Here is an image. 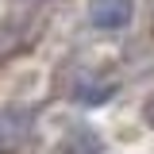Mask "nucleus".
<instances>
[{
	"label": "nucleus",
	"instance_id": "obj_1",
	"mask_svg": "<svg viewBox=\"0 0 154 154\" xmlns=\"http://www.w3.org/2000/svg\"><path fill=\"white\" fill-rule=\"evenodd\" d=\"M31 131H35V112L31 108H19V104L0 108V154L23 150L31 143Z\"/></svg>",
	"mask_w": 154,
	"mask_h": 154
},
{
	"label": "nucleus",
	"instance_id": "obj_2",
	"mask_svg": "<svg viewBox=\"0 0 154 154\" xmlns=\"http://www.w3.org/2000/svg\"><path fill=\"white\" fill-rule=\"evenodd\" d=\"M135 19V0H89V23L96 31H123Z\"/></svg>",
	"mask_w": 154,
	"mask_h": 154
},
{
	"label": "nucleus",
	"instance_id": "obj_3",
	"mask_svg": "<svg viewBox=\"0 0 154 154\" xmlns=\"http://www.w3.org/2000/svg\"><path fill=\"white\" fill-rule=\"evenodd\" d=\"M116 93H119V81H112V77H81L73 85V100H81V104H108Z\"/></svg>",
	"mask_w": 154,
	"mask_h": 154
},
{
	"label": "nucleus",
	"instance_id": "obj_4",
	"mask_svg": "<svg viewBox=\"0 0 154 154\" xmlns=\"http://www.w3.org/2000/svg\"><path fill=\"white\" fill-rule=\"evenodd\" d=\"M143 119H146V123H150V127H154V93L146 96V108H143Z\"/></svg>",
	"mask_w": 154,
	"mask_h": 154
},
{
	"label": "nucleus",
	"instance_id": "obj_5",
	"mask_svg": "<svg viewBox=\"0 0 154 154\" xmlns=\"http://www.w3.org/2000/svg\"><path fill=\"white\" fill-rule=\"evenodd\" d=\"M19 8H38V4H46V0H16Z\"/></svg>",
	"mask_w": 154,
	"mask_h": 154
}]
</instances>
